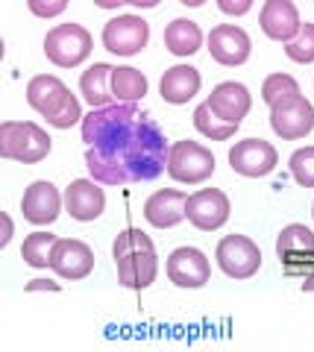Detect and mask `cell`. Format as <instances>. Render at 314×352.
I'll return each instance as SVG.
<instances>
[{
  "label": "cell",
  "mask_w": 314,
  "mask_h": 352,
  "mask_svg": "<svg viewBox=\"0 0 314 352\" xmlns=\"http://www.w3.org/2000/svg\"><path fill=\"white\" fill-rule=\"evenodd\" d=\"M85 168L97 185L150 182L168 170L170 144L135 103L91 109L82 118Z\"/></svg>",
  "instance_id": "cell-1"
},
{
  "label": "cell",
  "mask_w": 314,
  "mask_h": 352,
  "mask_svg": "<svg viewBox=\"0 0 314 352\" xmlns=\"http://www.w3.org/2000/svg\"><path fill=\"white\" fill-rule=\"evenodd\" d=\"M112 256L117 264V282L129 291H144L156 282L159 273V258H156V247L142 229L129 226L112 244Z\"/></svg>",
  "instance_id": "cell-2"
},
{
  "label": "cell",
  "mask_w": 314,
  "mask_h": 352,
  "mask_svg": "<svg viewBox=\"0 0 314 352\" xmlns=\"http://www.w3.org/2000/svg\"><path fill=\"white\" fill-rule=\"evenodd\" d=\"M27 103L53 129H71L74 124H80L85 118L80 109V100L71 94V88L53 74H38L27 82Z\"/></svg>",
  "instance_id": "cell-3"
},
{
  "label": "cell",
  "mask_w": 314,
  "mask_h": 352,
  "mask_svg": "<svg viewBox=\"0 0 314 352\" xmlns=\"http://www.w3.org/2000/svg\"><path fill=\"white\" fill-rule=\"evenodd\" d=\"M53 141L32 120H3L0 124V156L21 164H38L50 156Z\"/></svg>",
  "instance_id": "cell-4"
},
{
  "label": "cell",
  "mask_w": 314,
  "mask_h": 352,
  "mask_svg": "<svg viewBox=\"0 0 314 352\" xmlns=\"http://www.w3.org/2000/svg\"><path fill=\"white\" fill-rule=\"evenodd\" d=\"M94 38L82 24H56L45 36V56L56 65V68H77L91 56Z\"/></svg>",
  "instance_id": "cell-5"
},
{
  "label": "cell",
  "mask_w": 314,
  "mask_h": 352,
  "mask_svg": "<svg viewBox=\"0 0 314 352\" xmlns=\"http://www.w3.org/2000/svg\"><path fill=\"white\" fill-rule=\"evenodd\" d=\"M214 156L209 147L197 144V141H177L170 144V156H168V176L173 182L182 185H200L214 173Z\"/></svg>",
  "instance_id": "cell-6"
},
{
  "label": "cell",
  "mask_w": 314,
  "mask_h": 352,
  "mask_svg": "<svg viewBox=\"0 0 314 352\" xmlns=\"http://www.w3.org/2000/svg\"><path fill=\"white\" fill-rule=\"evenodd\" d=\"M214 258H218V267L229 279H250L258 273V267H262V250L247 235L221 238L218 250H214Z\"/></svg>",
  "instance_id": "cell-7"
},
{
  "label": "cell",
  "mask_w": 314,
  "mask_h": 352,
  "mask_svg": "<svg viewBox=\"0 0 314 352\" xmlns=\"http://www.w3.org/2000/svg\"><path fill=\"white\" fill-rule=\"evenodd\" d=\"M270 126L282 141H300L314 129V106L302 94H291L270 106Z\"/></svg>",
  "instance_id": "cell-8"
},
{
  "label": "cell",
  "mask_w": 314,
  "mask_h": 352,
  "mask_svg": "<svg viewBox=\"0 0 314 352\" xmlns=\"http://www.w3.org/2000/svg\"><path fill=\"white\" fill-rule=\"evenodd\" d=\"M150 41V24L138 15H117L106 21L103 27V47L115 56H135Z\"/></svg>",
  "instance_id": "cell-9"
},
{
  "label": "cell",
  "mask_w": 314,
  "mask_h": 352,
  "mask_svg": "<svg viewBox=\"0 0 314 352\" xmlns=\"http://www.w3.org/2000/svg\"><path fill=\"white\" fill-rule=\"evenodd\" d=\"M276 164L279 153L265 138H244L229 150V168L247 179H262V176L276 170Z\"/></svg>",
  "instance_id": "cell-10"
},
{
  "label": "cell",
  "mask_w": 314,
  "mask_h": 352,
  "mask_svg": "<svg viewBox=\"0 0 314 352\" xmlns=\"http://www.w3.org/2000/svg\"><path fill=\"white\" fill-rule=\"evenodd\" d=\"M229 197H226L221 188H200L188 197V223L194 229H200V232H214V229H221L226 220H229Z\"/></svg>",
  "instance_id": "cell-11"
},
{
  "label": "cell",
  "mask_w": 314,
  "mask_h": 352,
  "mask_svg": "<svg viewBox=\"0 0 314 352\" xmlns=\"http://www.w3.org/2000/svg\"><path fill=\"white\" fill-rule=\"evenodd\" d=\"M168 279L177 288H203L212 279V264L205 258V252L197 247H179L173 250L165 261Z\"/></svg>",
  "instance_id": "cell-12"
},
{
  "label": "cell",
  "mask_w": 314,
  "mask_h": 352,
  "mask_svg": "<svg viewBox=\"0 0 314 352\" xmlns=\"http://www.w3.org/2000/svg\"><path fill=\"white\" fill-rule=\"evenodd\" d=\"M50 270L56 273L59 279L77 282L85 279L94 270V250L77 238H59L56 247H53L50 256Z\"/></svg>",
  "instance_id": "cell-13"
},
{
  "label": "cell",
  "mask_w": 314,
  "mask_h": 352,
  "mask_svg": "<svg viewBox=\"0 0 314 352\" xmlns=\"http://www.w3.org/2000/svg\"><path fill=\"white\" fill-rule=\"evenodd\" d=\"M253 41L238 24H218L209 32V53L223 68H238L250 59Z\"/></svg>",
  "instance_id": "cell-14"
},
{
  "label": "cell",
  "mask_w": 314,
  "mask_h": 352,
  "mask_svg": "<svg viewBox=\"0 0 314 352\" xmlns=\"http://www.w3.org/2000/svg\"><path fill=\"white\" fill-rule=\"evenodd\" d=\"M62 203H65V194H59L56 185L47 179H36L24 191L21 212H24V220H30L32 226H50L59 217Z\"/></svg>",
  "instance_id": "cell-15"
},
{
  "label": "cell",
  "mask_w": 314,
  "mask_h": 352,
  "mask_svg": "<svg viewBox=\"0 0 314 352\" xmlns=\"http://www.w3.org/2000/svg\"><path fill=\"white\" fill-rule=\"evenodd\" d=\"M258 27H262V32L270 41L291 44L300 36L302 21L291 0H267L262 6V12H258Z\"/></svg>",
  "instance_id": "cell-16"
},
{
  "label": "cell",
  "mask_w": 314,
  "mask_h": 352,
  "mask_svg": "<svg viewBox=\"0 0 314 352\" xmlns=\"http://www.w3.org/2000/svg\"><path fill=\"white\" fill-rule=\"evenodd\" d=\"M205 103H209V109L223 120V124L241 126V120L247 118V112H250V106H253V97L247 91L244 82L226 80V82L212 88V94Z\"/></svg>",
  "instance_id": "cell-17"
},
{
  "label": "cell",
  "mask_w": 314,
  "mask_h": 352,
  "mask_svg": "<svg viewBox=\"0 0 314 352\" xmlns=\"http://www.w3.org/2000/svg\"><path fill=\"white\" fill-rule=\"evenodd\" d=\"M188 194L186 191H177V188H161L153 191L144 203V220L156 229H173L177 223H182L188 214Z\"/></svg>",
  "instance_id": "cell-18"
},
{
  "label": "cell",
  "mask_w": 314,
  "mask_h": 352,
  "mask_svg": "<svg viewBox=\"0 0 314 352\" xmlns=\"http://www.w3.org/2000/svg\"><path fill=\"white\" fill-rule=\"evenodd\" d=\"M65 208L74 220H97L106 208V194L94 179H74L68 188H65Z\"/></svg>",
  "instance_id": "cell-19"
},
{
  "label": "cell",
  "mask_w": 314,
  "mask_h": 352,
  "mask_svg": "<svg viewBox=\"0 0 314 352\" xmlns=\"http://www.w3.org/2000/svg\"><path fill=\"white\" fill-rule=\"evenodd\" d=\"M200 82H203V76L194 65H173V68H168L165 74H161L159 94H161L165 103L182 106L200 91Z\"/></svg>",
  "instance_id": "cell-20"
},
{
  "label": "cell",
  "mask_w": 314,
  "mask_h": 352,
  "mask_svg": "<svg viewBox=\"0 0 314 352\" xmlns=\"http://www.w3.org/2000/svg\"><path fill=\"white\" fill-rule=\"evenodd\" d=\"M112 65L106 62H94L89 71H82L80 76V91L85 97V103L91 109H106L115 106V94H112Z\"/></svg>",
  "instance_id": "cell-21"
},
{
  "label": "cell",
  "mask_w": 314,
  "mask_h": 352,
  "mask_svg": "<svg viewBox=\"0 0 314 352\" xmlns=\"http://www.w3.org/2000/svg\"><path fill=\"white\" fill-rule=\"evenodd\" d=\"M165 47L173 56H194L203 47V30L191 18H173L165 27Z\"/></svg>",
  "instance_id": "cell-22"
},
{
  "label": "cell",
  "mask_w": 314,
  "mask_h": 352,
  "mask_svg": "<svg viewBox=\"0 0 314 352\" xmlns=\"http://www.w3.org/2000/svg\"><path fill=\"white\" fill-rule=\"evenodd\" d=\"M112 94L117 103H138L147 94V76L133 68V65H121L112 71Z\"/></svg>",
  "instance_id": "cell-23"
},
{
  "label": "cell",
  "mask_w": 314,
  "mask_h": 352,
  "mask_svg": "<svg viewBox=\"0 0 314 352\" xmlns=\"http://www.w3.org/2000/svg\"><path fill=\"white\" fill-rule=\"evenodd\" d=\"M279 258H288L294 252H314V232L302 223H288L276 238Z\"/></svg>",
  "instance_id": "cell-24"
},
{
  "label": "cell",
  "mask_w": 314,
  "mask_h": 352,
  "mask_svg": "<svg viewBox=\"0 0 314 352\" xmlns=\"http://www.w3.org/2000/svg\"><path fill=\"white\" fill-rule=\"evenodd\" d=\"M56 241L59 238L50 232H32L24 238V244H21V258H24L30 267H50V256H53Z\"/></svg>",
  "instance_id": "cell-25"
},
{
  "label": "cell",
  "mask_w": 314,
  "mask_h": 352,
  "mask_svg": "<svg viewBox=\"0 0 314 352\" xmlns=\"http://www.w3.org/2000/svg\"><path fill=\"white\" fill-rule=\"evenodd\" d=\"M194 126H197L200 135H205L209 141H229L238 132V126L223 124V120L209 109V103H203V106L194 109Z\"/></svg>",
  "instance_id": "cell-26"
},
{
  "label": "cell",
  "mask_w": 314,
  "mask_h": 352,
  "mask_svg": "<svg viewBox=\"0 0 314 352\" xmlns=\"http://www.w3.org/2000/svg\"><path fill=\"white\" fill-rule=\"evenodd\" d=\"M291 94H300V85L291 74H270L267 80L262 82V100L267 106H273L279 100H285Z\"/></svg>",
  "instance_id": "cell-27"
},
{
  "label": "cell",
  "mask_w": 314,
  "mask_h": 352,
  "mask_svg": "<svg viewBox=\"0 0 314 352\" xmlns=\"http://www.w3.org/2000/svg\"><path fill=\"white\" fill-rule=\"evenodd\" d=\"M288 168H291V176L297 179V185H302V188H314V147L294 150L291 159H288Z\"/></svg>",
  "instance_id": "cell-28"
},
{
  "label": "cell",
  "mask_w": 314,
  "mask_h": 352,
  "mask_svg": "<svg viewBox=\"0 0 314 352\" xmlns=\"http://www.w3.org/2000/svg\"><path fill=\"white\" fill-rule=\"evenodd\" d=\"M285 56L297 65H311L314 62V24H302L300 36L285 44Z\"/></svg>",
  "instance_id": "cell-29"
},
{
  "label": "cell",
  "mask_w": 314,
  "mask_h": 352,
  "mask_svg": "<svg viewBox=\"0 0 314 352\" xmlns=\"http://www.w3.org/2000/svg\"><path fill=\"white\" fill-rule=\"evenodd\" d=\"M30 12L32 15H38V18H53V15H62L65 12V0H59V3H38V0H30Z\"/></svg>",
  "instance_id": "cell-30"
},
{
  "label": "cell",
  "mask_w": 314,
  "mask_h": 352,
  "mask_svg": "<svg viewBox=\"0 0 314 352\" xmlns=\"http://www.w3.org/2000/svg\"><path fill=\"white\" fill-rule=\"evenodd\" d=\"M218 9H221V12H226V15H247V12L253 9V3H250V0H241V3H232V0H221Z\"/></svg>",
  "instance_id": "cell-31"
},
{
  "label": "cell",
  "mask_w": 314,
  "mask_h": 352,
  "mask_svg": "<svg viewBox=\"0 0 314 352\" xmlns=\"http://www.w3.org/2000/svg\"><path fill=\"white\" fill-rule=\"evenodd\" d=\"M32 291H59V285L47 282V279H32V282H27V294H32Z\"/></svg>",
  "instance_id": "cell-32"
},
{
  "label": "cell",
  "mask_w": 314,
  "mask_h": 352,
  "mask_svg": "<svg viewBox=\"0 0 314 352\" xmlns=\"http://www.w3.org/2000/svg\"><path fill=\"white\" fill-rule=\"evenodd\" d=\"M302 291H306V294H311V291H314V273H311V276H309L306 282H302Z\"/></svg>",
  "instance_id": "cell-33"
},
{
  "label": "cell",
  "mask_w": 314,
  "mask_h": 352,
  "mask_svg": "<svg viewBox=\"0 0 314 352\" xmlns=\"http://www.w3.org/2000/svg\"><path fill=\"white\" fill-rule=\"evenodd\" d=\"M311 214H314V206H311Z\"/></svg>",
  "instance_id": "cell-34"
}]
</instances>
